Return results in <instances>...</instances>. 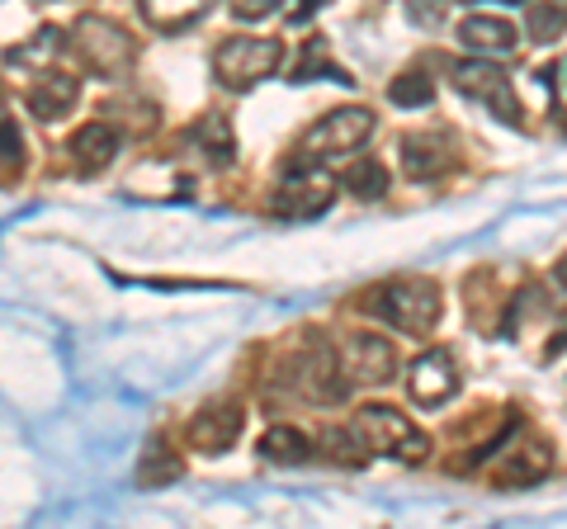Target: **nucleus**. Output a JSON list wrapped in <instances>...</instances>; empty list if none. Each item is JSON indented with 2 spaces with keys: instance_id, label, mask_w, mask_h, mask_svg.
<instances>
[{
  "instance_id": "1",
  "label": "nucleus",
  "mask_w": 567,
  "mask_h": 529,
  "mask_svg": "<svg viewBox=\"0 0 567 529\" xmlns=\"http://www.w3.org/2000/svg\"><path fill=\"white\" fill-rule=\"evenodd\" d=\"M369 312H379L388 326L406 331V336H425V331H435V322H440V289L416 274L388 279V284L369 293Z\"/></svg>"
},
{
  "instance_id": "2",
  "label": "nucleus",
  "mask_w": 567,
  "mask_h": 529,
  "mask_svg": "<svg viewBox=\"0 0 567 529\" xmlns=\"http://www.w3.org/2000/svg\"><path fill=\"white\" fill-rule=\"evenodd\" d=\"M71 52L81 58V66H91V72L104 76V81L128 76L133 62H137L133 33L123 24H114V20H100V14L76 20V29H71Z\"/></svg>"
},
{
  "instance_id": "3",
  "label": "nucleus",
  "mask_w": 567,
  "mask_h": 529,
  "mask_svg": "<svg viewBox=\"0 0 567 529\" xmlns=\"http://www.w3.org/2000/svg\"><path fill=\"white\" fill-rule=\"evenodd\" d=\"M284 62V43L279 39H251V33H237V39H223L213 52V76H218L227 91H251L265 76H275Z\"/></svg>"
},
{
  "instance_id": "4",
  "label": "nucleus",
  "mask_w": 567,
  "mask_h": 529,
  "mask_svg": "<svg viewBox=\"0 0 567 529\" xmlns=\"http://www.w3.org/2000/svg\"><path fill=\"white\" fill-rule=\"evenodd\" d=\"M354 439L388 458H402V464H421V458L431 454V439L393 407H360V416H354Z\"/></svg>"
},
{
  "instance_id": "5",
  "label": "nucleus",
  "mask_w": 567,
  "mask_h": 529,
  "mask_svg": "<svg viewBox=\"0 0 567 529\" xmlns=\"http://www.w3.org/2000/svg\"><path fill=\"white\" fill-rule=\"evenodd\" d=\"M374 133V114L364 104H346V110H331L322 123H312L303 137V162H322V156H346L360 152Z\"/></svg>"
},
{
  "instance_id": "6",
  "label": "nucleus",
  "mask_w": 567,
  "mask_h": 529,
  "mask_svg": "<svg viewBox=\"0 0 567 529\" xmlns=\"http://www.w3.org/2000/svg\"><path fill=\"white\" fill-rule=\"evenodd\" d=\"M454 85H458V95H468L473 104H483L492 118L520 123L516 85H511V76H506L496 62H477V58H473V62H458V66H454Z\"/></svg>"
},
{
  "instance_id": "7",
  "label": "nucleus",
  "mask_w": 567,
  "mask_h": 529,
  "mask_svg": "<svg viewBox=\"0 0 567 529\" xmlns=\"http://www.w3.org/2000/svg\"><path fill=\"white\" fill-rule=\"evenodd\" d=\"M331 199H336V180H331V175L317 170V166H298V170L284 175L279 189H275V214L303 222V218L327 214Z\"/></svg>"
},
{
  "instance_id": "8",
  "label": "nucleus",
  "mask_w": 567,
  "mask_h": 529,
  "mask_svg": "<svg viewBox=\"0 0 567 529\" xmlns=\"http://www.w3.org/2000/svg\"><path fill=\"white\" fill-rule=\"evenodd\" d=\"M341 374L350 383L383 387L388 378L398 374V355H393V345H388V336H369V331H360V336H346V345H341Z\"/></svg>"
},
{
  "instance_id": "9",
  "label": "nucleus",
  "mask_w": 567,
  "mask_h": 529,
  "mask_svg": "<svg viewBox=\"0 0 567 529\" xmlns=\"http://www.w3.org/2000/svg\"><path fill=\"white\" fill-rule=\"evenodd\" d=\"M406 393L421 407H445V402L458 393V369L445 350H425V355L406 369Z\"/></svg>"
},
{
  "instance_id": "10",
  "label": "nucleus",
  "mask_w": 567,
  "mask_h": 529,
  "mask_svg": "<svg viewBox=\"0 0 567 529\" xmlns=\"http://www.w3.org/2000/svg\"><path fill=\"white\" fill-rule=\"evenodd\" d=\"M241 435V407H233V402H218V407H204L199 416L189 421V445L199 454H223L233 449Z\"/></svg>"
},
{
  "instance_id": "11",
  "label": "nucleus",
  "mask_w": 567,
  "mask_h": 529,
  "mask_svg": "<svg viewBox=\"0 0 567 529\" xmlns=\"http://www.w3.org/2000/svg\"><path fill=\"white\" fill-rule=\"evenodd\" d=\"M458 39H464L473 58H506V52H516L520 29L511 20H496V14H468V20L458 24Z\"/></svg>"
},
{
  "instance_id": "12",
  "label": "nucleus",
  "mask_w": 567,
  "mask_h": 529,
  "mask_svg": "<svg viewBox=\"0 0 567 529\" xmlns=\"http://www.w3.org/2000/svg\"><path fill=\"white\" fill-rule=\"evenodd\" d=\"M81 95V81L71 72H58V66H48V72H33V85H29V110L39 114L43 123L71 114V104Z\"/></svg>"
},
{
  "instance_id": "13",
  "label": "nucleus",
  "mask_w": 567,
  "mask_h": 529,
  "mask_svg": "<svg viewBox=\"0 0 567 529\" xmlns=\"http://www.w3.org/2000/svg\"><path fill=\"white\" fill-rule=\"evenodd\" d=\"M450 166H454V147L445 137H435V133L402 137V170L412 175V180H440Z\"/></svg>"
},
{
  "instance_id": "14",
  "label": "nucleus",
  "mask_w": 567,
  "mask_h": 529,
  "mask_svg": "<svg viewBox=\"0 0 567 529\" xmlns=\"http://www.w3.org/2000/svg\"><path fill=\"white\" fill-rule=\"evenodd\" d=\"M66 147H71V162H76L85 175H95L118 156V133L110 128V123H85Z\"/></svg>"
},
{
  "instance_id": "15",
  "label": "nucleus",
  "mask_w": 567,
  "mask_h": 529,
  "mask_svg": "<svg viewBox=\"0 0 567 529\" xmlns=\"http://www.w3.org/2000/svg\"><path fill=\"white\" fill-rule=\"evenodd\" d=\"M548 468H554V449H548L544 439H525L520 449H511L506 468L496 473V483L502 487H535L539 478H548Z\"/></svg>"
},
{
  "instance_id": "16",
  "label": "nucleus",
  "mask_w": 567,
  "mask_h": 529,
  "mask_svg": "<svg viewBox=\"0 0 567 529\" xmlns=\"http://www.w3.org/2000/svg\"><path fill=\"white\" fill-rule=\"evenodd\" d=\"M189 143L208 156V166H233V156H237V137H233V128H227L223 114H208V118L194 123Z\"/></svg>"
},
{
  "instance_id": "17",
  "label": "nucleus",
  "mask_w": 567,
  "mask_h": 529,
  "mask_svg": "<svg viewBox=\"0 0 567 529\" xmlns=\"http://www.w3.org/2000/svg\"><path fill=\"white\" fill-rule=\"evenodd\" d=\"M208 6L213 0H137L142 20H147L152 29H166V33L194 24L199 14H208Z\"/></svg>"
},
{
  "instance_id": "18",
  "label": "nucleus",
  "mask_w": 567,
  "mask_h": 529,
  "mask_svg": "<svg viewBox=\"0 0 567 529\" xmlns=\"http://www.w3.org/2000/svg\"><path fill=\"white\" fill-rule=\"evenodd\" d=\"M312 439L298 431V426H275V431H265L260 435V454L270 458V464H289V468H298V464H308L312 458Z\"/></svg>"
},
{
  "instance_id": "19",
  "label": "nucleus",
  "mask_w": 567,
  "mask_h": 529,
  "mask_svg": "<svg viewBox=\"0 0 567 529\" xmlns=\"http://www.w3.org/2000/svg\"><path fill=\"white\" fill-rule=\"evenodd\" d=\"M175 478H181V458L166 449V439H147L137 458V487H171Z\"/></svg>"
},
{
  "instance_id": "20",
  "label": "nucleus",
  "mask_w": 567,
  "mask_h": 529,
  "mask_svg": "<svg viewBox=\"0 0 567 529\" xmlns=\"http://www.w3.org/2000/svg\"><path fill=\"white\" fill-rule=\"evenodd\" d=\"M525 29L529 39L554 43L567 33V0H525Z\"/></svg>"
},
{
  "instance_id": "21",
  "label": "nucleus",
  "mask_w": 567,
  "mask_h": 529,
  "mask_svg": "<svg viewBox=\"0 0 567 529\" xmlns=\"http://www.w3.org/2000/svg\"><path fill=\"white\" fill-rule=\"evenodd\" d=\"M58 52H62V33L58 29H39V39H33V43L10 48V62L33 66V72H48V66H58V62H52Z\"/></svg>"
},
{
  "instance_id": "22",
  "label": "nucleus",
  "mask_w": 567,
  "mask_h": 529,
  "mask_svg": "<svg viewBox=\"0 0 567 529\" xmlns=\"http://www.w3.org/2000/svg\"><path fill=\"white\" fill-rule=\"evenodd\" d=\"M388 100H393L398 110H425V104L435 100V85L425 72H402L393 85H388Z\"/></svg>"
},
{
  "instance_id": "23",
  "label": "nucleus",
  "mask_w": 567,
  "mask_h": 529,
  "mask_svg": "<svg viewBox=\"0 0 567 529\" xmlns=\"http://www.w3.org/2000/svg\"><path fill=\"white\" fill-rule=\"evenodd\" d=\"M388 185H393V180H388V170L379 162H369V156H364L360 166L346 170V189L354 194V199H383Z\"/></svg>"
},
{
  "instance_id": "24",
  "label": "nucleus",
  "mask_w": 567,
  "mask_h": 529,
  "mask_svg": "<svg viewBox=\"0 0 567 529\" xmlns=\"http://www.w3.org/2000/svg\"><path fill=\"white\" fill-rule=\"evenodd\" d=\"M20 170H24V137L20 128L0 123V185H10Z\"/></svg>"
},
{
  "instance_id": "25",
  "label": "nucleus",
  "mask_w": 567,
  "mask_h": 529,
  "mask_svg": "<svg viewBox=\"0 0 567 529\" xmlns=\"http://www.w3.org/2000/svg\"><path fill=\"white\" fill-rule=\"evenodd\" d=\"M227 6H233L237 20H265V14L279 10V0H227Z\"/></svg>"
},
{
  "instance_id": "26",
  "label": "nucleus",
  "mask_w": 567,
  "mask_h": 529,
  "mask_svg": "<svg viewBox=\"0 0 567 529\" xmlns=\"http://www.w3.org/2000/svg\"><path fill=\"white\" fill-rule=\"evenodd\" d=\"M554 279H558V289H563V293H567V256H563V260H558V270H554Z\"/></svg>"
},
{
  "instance_id": "27",
  "label": "nucleus",
  "mask_w": 567,
  "mask_h": 529,
  "mask_svg": "<svg viewBox=\"0 0 567 529\" xmlns=\"http://www.w3.org/2000/svg\"><path fill=\"white\" fill-rule=\"evenodd\" d=\"M317 6H327V0H303V6H298V20H303V14H312Z\"/></svg>"
},
{
  "instance_id": "28",
  "label": "nucleus",
  "mask_w": 567,
  "mask_h": 529,
  "mask_svg": "<svg viewBox=\"0 0 567 529\" xmlns=\"http://www.w3.org/2000/svg\"><path fill=\"white\" fill-rule=\"evenodd\" d=\"M464 6H483V0H464Z\"/></svg>"
}]
</instances>
